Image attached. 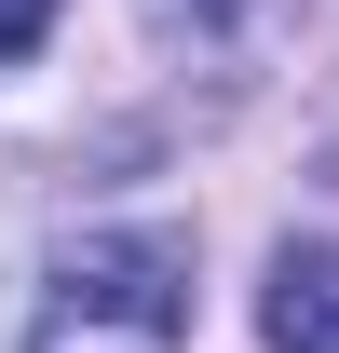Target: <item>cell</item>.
Listing matches in <instances>:
<instances>
[{
	"mask_svg": "<svg viewBox=\"0 0 339 353\" xmlns=\"http://www.w3.org/2000/svg\"><path fill=\"white\" fill-rule=\"evenodd\" d=\"M190 340V245L176 231H82L54 245L28 353H176Z\"/></svg>",
	"mask_w": 339,
	"mask_h": 353,
	"instance_id": "obj_1",
	"label": "cell"
},
{
	"mask_svg": "<svg viewBox=\"0 0 339 353\" xmlns=\"http://www.w3.org/2000/svg\"><path fill=\"white\" fill-rule=\"evenodd\" d=\"M258 326H271V353H339V245H271Z\"/></svg>",
	"mask_w": 339,
	"mask_h": 353,
	"instance_id": "obj_2",
	"label": "cell"
},
{
	"mask_svg": "<svg viewBox=\"0 0 339 353\" xmlns=\"http://www.w3.org/2000/svg\"><path fill=\"white\" fill-rule=\"evenodd\" d=\"M285 0H150V28L163 41H190V54H231V41H258Z\"/></svg>",
	"mask_w": 339,
	"mask_h": 353,
	"instance_id": "obj_3",
	"label": "cell"
},
{
	"mask_svg": "<svg viewBox=\"0 0 339 353\" xmlns=\"http://www.w3.org/2000/svg\"><path fill=\"white\" fill-rule=\"evenodd\" d=\"M41 28H54V0H0V54H41Z\"/></svg>",
	"mask_w": 339,
	"mask_h": 353,
	"instance_id": "obj_4",
	"label": "cell"
}]
</instances>
